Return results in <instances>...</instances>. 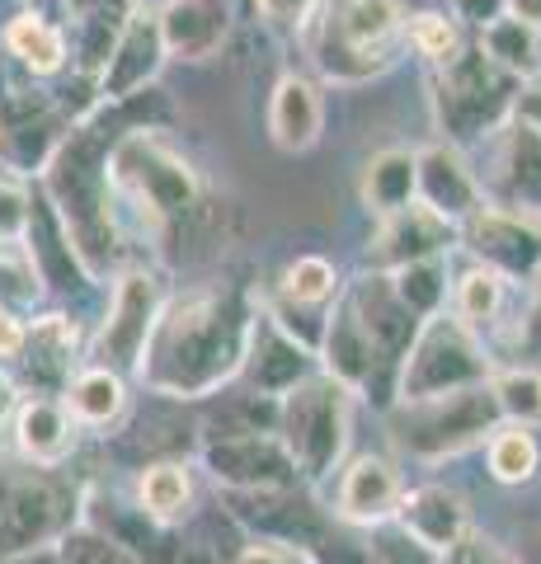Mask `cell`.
I'll return each mask as SVG.
<instances>
[{
    "label": "cell",
    "instance_id": "1",
    "mask_svg": "<svg viewBox=\"0 0 541 564\" xmlns=\"http://www.w3.org/2000/svg\"><path fill=\"white\" fill-rule=\"evenodd\" d=\"M255 302L240 288H198L161 306L142 352V377L155 395L207 400L240 377L255 329Z\"/></svg>",
    "mask_w": 541,
    "mask_h": 564
},
{
    "label": "cell",
    "instance_id": "2",
    "mask_svg": "<svg viewBox=\"0 0 541 564\" xmlns=\"http://www.w3.org/2000/svg\"><path fill=\"white\" fill-rule=\"evenodd\" d=\"M118 132L109 128V104H99L95 118L72 122V132L43 170V198L57 217L66 245L80 263V273L99 282L118 254L113 226V184H109V147Z\"/></svg>",
    "mask_w": 541,
    "mask_h": 564
},
{
    "label": "cell",
    "instance_id": "3",
    "mask_svg": "<svg viewBox=\"0 0 541 564\" xmlns=\"http://www.w3.org/2000/svg\"><path fill=\"white\" fill-rule=\"evenodd\" d=\"M405 29V0H316L302 39L325 80L363 85L396 66Z\"/></svg>",
    "mask_w": 541,
    "mask_h": 564
},
{
    "label": "cell",
    "instance_id": "4",
    "mask_svg": "<svg viewBox=\"0 0 541 564\" xmlns=\"http://www.w3.org/2000/svg\"><path fill=\"white\" fill-rule=\"evenodd\" d=\"M109 184L113 198H128L147 217V226L184 221L198 207V170L161 128H128L109 147Z\"/></svg>",
    "mask_w": 541,
    "mask_h": 564
},
{
    "label": "cell",
    "instance_id": "5",
    "mask_svg": "<svg viewBox=\"0 0 541 564\" xmlns=\"http://www.w3.org/2000/svg\"><path fill=\"white\" fill-rule=\"evenodd\" d=\"M348 429H354V391L329 377L325 367H316L278 400V437L292 452L306 485H321L339 470Z\"/></svg>",
    "mask_w": 541,
    "mask_h": 564
},
{
    "label": "cell",
    "instance_id": "6",
    "mask_svg": "<svg viewBox=\"0 0 541 564\" xmlns=\"http://www.w3.org/2000/svg\"><path fill=\"white\" fill-rule=\"evenodd\" d=\"M80 489L62 466H0V560L57 545L80 522Z\"/></svg>",
    "mask_w": 541,
    "mask_h": 564
},
{
    "label": "cell",
    "instance_id": "7",
    "mask_svg": "<svg viewBox=\"0 0 541 564\" xmlns=\"http://www.w3.org/2000/svg\"><path fill=\"white\" fill-rule=\"evenodd\" d=\"M522 95V80L499 70L485 52L470 43L452 62L433 66V113L452 147L476 137H495L513 118V104Z\"/></svg>",
    "mask_w": 541,
    "mask_h": 564
},
{
    "label": "cell",
    "instance_id": "8",
    "mask_svg": "<svg viewBox=\"0 0 541 564\" xmlns=\"http://www.w3.org/2000/svg\"><path fill=\"white\" fill-rule=\"evenodd\" d=\"M490 372H495V362H490L485 339L443 306L439 315H429L419 325L405 362H400L396 404H419V400H439L452 391H470V386L490 381Z\"/></svg>",
    "mask_w": 541,
    "mask_h": 564
},
{
    "label": "cell",
    "instance_id": "9",
    "mask_svg": "<svg viewBox=\"0 0 541 564\" xmlns=\"http://www.w3.org/2000/svg\"><path fill=\"white\" fill-rule=\"evenodd\" d=\"M499 423H504L499 404L490 395V381H485V386H470V391L439 395V400L396 404L391 437L414 462H443V456H457L466 447L485 443Z\"/></svg>",
    "mask_w": 541,
    "mask_h": 564
},
{
    "label": "cell",
    "instance_id": "10",
    "mask_svg": "<svg viewBox=\"0 0 541 564\" xmlns=\"http://www.w3.org/2000/svg\"><path fill=\"white\" fill-rule=\"evenodd\" d=\"M161 282H155L147 269H128L118 273L113 282V302H109V315L95 334V348L90 358L95 367H109V372L128 377L142 367V352H147V339H151V325L161 315Z\"/></svg>",
    "mask_w": 541,
    "mask_h": 564
},
{
    "label": "cell",
    "instance_id": "11",
    "mask_svg": "<svg viewBox=\"0 0 541 564\" xmlns=\"http://www.w3.org/2000/svg\"><path fill=\"white\" fill-rule=\"evenodd\" d=\"M203 470L226 489V494H255V489H296L306 485L296 470L292 452L283 437L269 433H240V437H213L203 443Z\"/></svg>",
    "mask_w": 541,
    "mask_h": 564
},
{
    "label": "cell",
    "instance_id": "12",
    "mask_svg": "<svg viewBox=\"0 0 541 564\" xmlns=\"http://www.w3.org/2000/svg\"><path fill=\"white\" fill-rule=\"evenodd\" d=\"M462 245L470 259L495 269L504 282H537L541 273V217H522L509 207H490L485 203L476 217H466L457 226Z\"/></svg>",
    "mask_w": 541,
    "mask_h": 564
},
{
    "label": "cell",
    "instance_id": "13",
    "mask_svg": "<svg viewBox=\"0 0 541 564\" xmlns=\"http://www.w3.org/2000/svg\"><path fill=\"white\" fill-rule=\"evenodd\" d=\"M165 39H161V20H155V6L147 0H137L132 14L123 20V33H118V43L109 52V62L99 66L95 76V90H99V104H123L132 95H142L155 85L165 66Z\"/></svg>",
    "mask_w": 541,
    "mask_h": 564
},
{
    "label": "cell",
    "instance_id": "14",
    "mask_svg": "<svg viewBox=\"0 0 541 564\" xmlns=\"http://www.w3.org/2000/svg\"><path fill=\"white\" fill-rule=\"evenodd\" d=\"M485 203L509 207L522 217H541V128L509 118L495 132V161L480 180Z\"/></svg>",
    "mask_w": 541,
    "mask_h": 564
},
{
    "label": "cell",
    "instance_id": "15",
    "mask_svg": "<svg viewBox=\"0 0 541 564\" xmlns=\"http://www.w3.org/2000/svg\"><path fill=\"white\" fill-rule=\"evenodd\" d=\"M344 306L354 311V321L363 325V334H368L377 362L387 367V377L396 381L400 362H405V352H410L414 334H419V325H424V321H419V315L396 296L391 273H377V269H368L354 282V288L344 292Z\"/></svg>",
    "mask_w": 541,
    "mask_h": 564
},
{
    "label": "cell",
    "instance_id": "16",
    "mask_svg": "<svg viewBox=\"0 0 541 564\" xmlns=\"http://www.w3.org/2000/svg\"><path fill=\"white\" fill-rule=\"evenodd\" d=\"M400 494V466L381 452H363L339 470V489H335V522L358 527V532H372V527L396 522Z\"/></svg>",
    "mask_w": 541,
    "mask_h": 564
},
{
    "label": "cell",
    "instance_id": "17",
    "mask_svg": "<svg viewBox=\"0 0 541 564\" xmlns=\"http://www.w3.org/2000/svg\"><path fill=\"white\" fill-rule=\"evenodd\" d=\"M452 245H457V226L414 198L410 207H400V212H391V217H381L377 236L368 240V269L396 273V269H405V263L447 254Z\"/></svg>",
    "mask_w": 541,
    "mask_h": 564
},
{
    "label": "cell",
    "instance_id": "18",
    "mask_svg": "<svg viewBox=\"0 0 541 564\" xmlns=\"http://www.w3.org/2000/svg\"><path fill=\"white\" fill-rule=\"evenodd\" d=\"M414 170H419V203L447 217L452 226H462L485 207L480 174L466 165L462 147H452V141H433V147L414 151Z\"/></svg>",
    "mask_w": 541,
    "mask_h": 564
},
{
    "label": "cell",
    "instance_id": "19",
    "mask_svg": "<svg viewBox=\"0 0 541 564\" xmlns=\"http://www.w3.org/2000/svg\"><path fill=\"white\" fill-rule=\"evenodd\" d=\"M321 367V358L306 344H296L288 329H278L269 315H255L250 329V348H246V367L240 377L250 381V395L264 400H283L296 381H306Z\"/></svg>",
    "mask_w": 541,
    "mask_h": 564
},
{
    "label": "cell",
    "instance_id": "20",
    "mask_svg": "<svg viewBox=\"0 0 541 564\" xmlns=\"http://www.w3.org/2000/svg\"><path fill=\"white\" fill-rule=\"evenodd\" d=\"M14 362L24 372L29 395H66L76 377V325L66 315H43L24 325V348Z\"/></svg>",
    "mask_w": 541,
    "mask_h": 564
},
{
    "label": "cell",
    "instance_id": "21",
    "mask_svg": "<svg viewBox=\"0 0 541 564\" xmlns=\"http://www.w3.org/2000/svg\"><path fill=\"white\" fill-rule=\"evenodd\" d=\"M155 20H161V39L170 57L207 62L217 57L226 33H231V6L226 0H161Z\"/></svg>",
    "mask_w": 541,
    "mask_h": 564
},
{
    "label": "cell",
    "instance_id": "22",
    "mask_svg": "<svg viewBox=\"0 0 541 564\" xmlns=\"http://www.w3.org/2000/svg\"><path fill=\"white\" fill-rule=\"evenodd\" d=\"M396 527L419 545H429L433 555H443L447 545H457L470 532V513H466V499L452 485H419L400 494Z\"/></svg>",
    "mask_w": 541,
    "mask_h": 564
},
{
    "label": "cell",
    "instance_id": "23",
    "mask_svg": "<svg viewBox=\"0 0 541 564\" xmlns=\"http://www.w3.org/2000/svg\"><path fill=\"white\" fill-rule=\"evenodd\" d=\"M76 429L80 423L57 395H24L14 410V452L33 466H62L76 452Z\"/></svg>",
    "mask_w": 541,
    "mask_h": 564
},
{
    "label": "cell",
    "instance_id": "24",
    "mask_svg": "<svg viewBox=\"0 0 541 564\" xmlns=\"http://www.w3.org/2000/svg\"><path fill=\"white\" fill-rule=\"evenodd\" d=\"M325 132V99L306 76H283L269 99V137L278 151L302 155Z\"/></svg>",
    "mask_w": 541,
    "mask_h": 564
},
{
    "label": "cell",
    "instance_id": "25",
    "mask_svg": "<svg viewBox=\"0 0 541 564\" xmlns=\"http://www.w3.org/2000/svg\"><path fill=\"white\" fill-rule=\"evenodd\" d=\"M0 47L10 52L14 62H20L29 76H57V70L72 62V47H66V33L62 24H52L47 14L39 10H24V14H14L10 29H6V39H0Z\"/></svg>",
    "mask_w": 541,
    "mask_h": 564
},
{
    "label": "cell",
    "instance_id": "26",
    "mask_svg": "<svg viewBox=\"0 0 541 564\" xmlns=\"http://www.w3.org/2000/svg\"><path fill=\"white\" fill-rule=\"evenodd\" d=\"M137 508L161 527L184 522L194 513V475H188V466L174 462V456L147 462L142 475H137Z\"/></svg>",
    "mask_w": 541,
    "mask_h": 564
},
{
    "label": "cell",
    "instance_id": "27",
    "mask_svg": "<svg viewBox=\"0 0 541 564\" xmlns=\"http://www.w3.org/2000/svg\"><path fill=\"white\" fill-rule=\"evenodd\" d=\"M419 198V170H414V151L405 147H387L363 165V203L372 217H391V212L410 207Z\"/></svg>",
    "mask_w": 541,
    "mask_h": 564
},
{
    "label": "cell",
    "instance_id": "28",
    "mask_svg": "<svg viewBox=\"0 0 541 564\" xmlns=\"http://www.w3.org/2000/svg\"><path fill=\"white\" fill-rule=\"evenodd\" d=\"M62 400H66V410H72V419L85 423V429H113V423L128 414V381L109 372V367L90 362L72 377Z\"/></svg>",
    "mask_w": 541,
    "mask_h": 564
},
{
    "label": "cell",
    "instance_id": "29",
    "mask_svg": "<svg viewBox=\"0 0 541 564\" xmlns=\"http://www.w3.org/2000/svg\"><path fill=\"white\" fill-rule=\"evenodd\" d=\"M476 47L490 57L499 70H509L522 85L541 76V29L513 20V14H499L495 24H485L476 33Z\"/></svg>",
    "mask_w": 541,
    "mask_h": 564
},
{
    "label": "cell",
    "instance_id": "30",
    "mask_svg": "<svg viewBox=\"0 0 541 564\" xmlns=\"http://www.w3.org/2000/svg\"><path fill=\"white\" fill-rule=\"evenodd\" d=\"M504 296H509V282H504L495 269H485V263H470V269L452 282L447 311L485 339V329H495L499 315H504Z\"/></svg>",
    "mask_w": 541,
    "mask_h": 564
},
{
    "label": "cell",
    "instance_id": "31",
    "mask_svg": "<svg viewBox=\"0 0 541 564\" xmlns=\"http://www.w3.org/2000/svg\"><path fill=\"white\" fill-rule=\"evenodd\" d=\"M52 113H66V109L43 90L39 76H29V70L0 47V132L29 128V122H43Z\"/></svg>",
    "mask_w": 541,
    "mask_h": 564
},
{
    "label": "cell",
    "instance_id": "32",
    "mask_svg": "<svg viewBox=\"0 0 541 564\" xmlns=\"http://www.w3.org/2000/svg\"><path fill=\"white\" fill-rule=\"evenodd\" d=\"M278 302H288V306H302L311 315H329V306L339 302V273H335V263L321 259V254H302V259H292L283 278H278Z\"/></svg>",
    "mask_w": 541,
    "mask_h": 564
},
{
    "label": "cell",
    "instance_id": "33",
    "mask_svg": "<svg viewBox=\"0 0 541 564\" xmlns=\"http://www.w3.org/2000/svg\"><path fill=\"white\" fill-rule=\"evenodd\" d=\"M485 462L499 485H528L541 470V443L528 423H499V429L485 437Z\"/></svg>",
    "mask_w": 541,
    "mask_h": 564
},
{
    "label": "cell",
    "instance_id": "34",
    "mask_svg": "<svg viewBox=\"0 0 541 564\" xmlns=\"http://www.w3.org/2000/svg\"><path fill=\"white\" fill-rule=\"evenodd\" d=\"M391 288H396L400 302H405V306L419 315V321L439 315V311L447 306V292H452L443 254H439V259H419V263H405V269H396V273H391Z\"/></svg>",
    "mask_w": 541,
    "mask_h": 564
},
{
    "label": "cell",
    "instance_id": "35",
    "mask_svg": "<svg viewBox=\"0 0 541 564\" xmlns=\"http://www.w3.org/2000/svg\"><path fill=\"white\" fill-rule=\"evenodd\" d=\"M490 395L499 404L504 423H528V429L541 423V372L537 367H504V372H490Z\"/></svg>",
    "mask_w": 541,
    "mask_h": 564
},
{
    "label": "cell",
    "instance_id": "36",
    "mask_svg": "<svg viewBox=\"0 0 541 564\" xmlns=\"http://www.w3.org/2000/svg\"><path fill=\"white\" fill-rule=\"evenodd\" d=\"M43 296L39 259L29 254L24 240H0V306L29 311Z\"/></svg>",
    "mask_w": 541,
    "mask_h": 564
},
{
    "label": "cell",
    "instance_id": "37",
    "mask_svg": "<svg viewBox=\"0 0 541 564\" xmlns=\"http://www.w3.org/2000/svg\"><path fill=\"white\" fill-rule=\"evenodd\" d=\"M57 551H62V564H147L132 545H123L109 532H99V527H90V522H76L72 532L57 541Z\"/></svg>",
    "mask_w": 541,
    "mask_h": 564
},
{
    "label": "cell",
    "instance_id": "38",
    "mask_svg": "<svg viewBox=\"0 0 541 564\" xmlns=\"http://www.w3.org/2000/svg\"><path fill=\"white\" fill-rule=\"evenodd\" d=\"M296 555H302L306 564H372V536L329 518L321 532L311 536L306 551H296Z\"/></svg>",
    "mask_w": 541,
    "mask_h": 564
},
{
    "label": "cell",
    "instance_id": "39",
    "mask_svg": "<svg viewBox=\"0 0 541 564\" xmlns=\"http://www.w3.org/2000/svg\"><path fill=\"white\" fill-rule=\"evenodd\" d=\"M405 47H414L429 66H443V62H452L462 52V24L447 20V14H439V10H424V14H414L410 20Z\"/></svg>",
    "mask_w": 541,
    "mask_h": 564
},
{
    "label": "cell",
    "instance_id": "40",
    "mask_svg": "<svg viewBox=\"0 0 541 564\" xmlns=\"http://www.w3.org/2000/svg\"><path fill=\"white\" fill-rule=\"evenodd\" d=\"M372 564H439V555H433L429 545H419L414 536H405L396 522H387V527H377V536H372Z\"/></svg>",
    "mask_w": 541,
    "mask_h": 564
},
{
    "label": "cell",
    "instance_id": "41",
    "mask_svg": "<svg viewBox=\"0 0 541 564\" xmlns=\"http://www.w3.org/2000/svg\"><path fill=\"white\" fill-rule=\"evenodd\" d=\"M29 212H33L29 193L14 180H0V240H24L29 236Z\"/></svg>",
    "mask_w": 541,
    "mask_h": 564
},
{
    "label": "cell",
    "instance_id": "42",
    "mask_svg": "<svg viewBox=\"0 0 541 564\" xmlns=\"http://www.w3.org/2000/svg\"><path fill=\"white\" fill-rule=\"evenodd\" d=\"M311 10H316V0H255V14L273 33H302Z\"/></svg>",
    "mask_w": 541,
    "mask_h": 564
},
{
    "label": "cell",
    "instance_id": "43",
    "mask_svg": "<svg viewBox=\"0 0 541 564\" xmlns=\"http://www.w3.org/2000/svg\"><path fill=\"white\" fill-rule=\"evenodd\" d=\"M439 564H504L499 555V545L495 541H485L476 532H466L457 545H447V551L439 555Z\"/></svg>",
    "mask_w": 541,
    "mask_h": 564
},
{
    "label": "cell",
    "instance_id": "44",
    "mask_svg": "<svg viewBox=\"0 0 541 564\" xmlns=\"http://www.w3.org/2000/svg\"><path fill=\"white\" fill-rule=\"evenodd\" d=\"M499 14H509V0H452V20L457 24H470V29H485L495 24Z\"/></svg>",
    "mask_w": 541,
    "mask_h": 564
},
{
    "label": "cell",
    "instance_id": "45",
    "mask_svg": "<svg viewBox=\"0 0 541 564\" xmlns=\"http://www.w3.org/2000/svg\"><path fill=\"white\" fill-rule=\"evenodd\" d=\"M236 564H306L296 551H288V545H269V541H255V545H246L240 551V560Z\"/></svg>",
    "mask_w": 541,
    "mask_h": 564
},
{
    "label": "cell",
    "instance_id": "46",
    "mask_svg": "<svg viewBox=\"0 0 541 564\" xmlns=\"http://www.w3.org/2000/svg\"><path fill=\"white\" fill-rule=\"evenodd\" d=\"M24 348V321L10 306H0V358H20Z\"/></svg>",
    "mask_w": 541,
    "mask_h": 564
},
{
    "label": "cell",
    "instance_id": "47",
    "mask_svg": "<svg viewBox=\"0 0 541 564\" xmlns=\"http://www.w3.org/2000/svg\"><path fill=\"white\" fill-rule=\"evenodd\" d=\"M522 339L541 344V273L532 282V302H528V315H522Z\"/></svg>",
    "mask_w": 541,
    "mask_h": 564
},
{
    "label": "cell",
    "instance_id": "48",
    "mask_svg": "<svg viewBox=\"0 0 541 564\" xmlns=\"http://www.w3.org/2000/svg\"><path fill=\"white\" fill-rule=\"evenodd\" d=\"M0 564H62V551L57 545H39V551H24V555H10Z\"/></svg>",
    "mask_w": 541,
    "mask_h": 564
},
{
    "label": "cell",
    "instance_id": "49",
    "mask_svg": "<svg viewBox=\"0 0 541 564\" xmlns=\"http://www.w3.org/2000/svg\"><path fill=\"white\" fill-rule=\"evenodd\" d=\"M509 14H513V20H522V24L541 29V0H509Z\"/></svg>",
    "mask_w": 541,
    "mask_h": 564
},
{
    "label": "cell",
    "instance_id": "50",
    "mask_svg": "<svg viewBox=\"0 0 541 564\" xmlns=\"http://www.w3.org/2000/svg\"><path fill=\"white\" fill-rule=\"evenodd\" d=\"M14 410H20V391H14L10 377H0V423L14 419Z\"/></svg>",
    "mask_w": 541,
    "mask_h": 564
},
{
    "label": "cell",
    "instance_id": "51",
    "mask_svg": "<svg viewBox=\"0 0 541 564\" xmlns=\"http://www.w3.org/2000/svg\"><path fill=\"white\" fill-rule=\"evenodd\" d=\"M504 564H513V560H504Z\"/></svg>",
    "mask_w": 541,
    "mask_h": 564
}]
</instances>
